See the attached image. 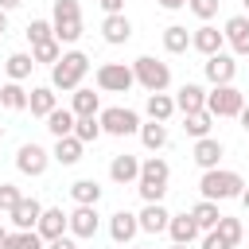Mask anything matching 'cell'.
<instances>
[{"instance_id":"cell-1","label":"cell","mask_w":249,"mask_h":249,"mask_svg":"<svg viewBox=\"0 0 249 249\" xmlns=\"http://www.w3.org/2000/svg\"><path fill=\"white\" fill-rule=\"evenodd\" d=\"M198 191H202V198H210V202H226V198H241V191H245V179H241L237 171L214 167V171H202V179H198Z\"/></svg>"},{"instance_id":"cell-2","label":"cell","mask_w":249,"mask_h":249,"mask_svg":"<svg viewBox=\"0 0 249 249\" xmlns=\"http://www.w3.org/2000/svg\"><path fill=\"white\" fill-rule=\"evenodd\" d=\"M167 179H171V167H167V160H160V156H148V160L140 163V179H136V191H140V198H144V202H160V198L167 195Z\"/></svg>"},{"instance_id":"cell-3","label":"cell","mask_w":249,"mask_h":249,"mask_svg":"<svg viewBox=\"0 0 249 249\" xmlns=\"http://www.w3.org/2000/svg\"><path fill=\"white\" fill-rule=\"evenodd\" d=\"M86 70H89V58L82 54V51H66L54 66H51V89H78L82 86V78H86Z\"/></svg>"},{"instance_id":"cell-4","label":"cell","mask_w":249,"mask_h":249,"mask_svg":"<svg viewBox=\"0 0 249 249\" xmlns=\"http://www.w3.org/2000/svg\"><path fill=\"white\" fill-rule=\"evenodd\" d=\"M51 27H54L58 43H78L82 39V8H78V0H54Z\"/></svg>"},{"instance_id":"cell-5","label":"cell","mask_w":249,"mask_h":249,"mask_svg":"<svg viewBox=\"0 0 249 249\" xmlns=\"http://www.w3.org/2000/svg\"><path fill=\"white\" fill-rule=\"evenodd\" d=\"M132 74H136V86H144L148 93H163L171 86V66L160 62V58H152V54H140L132 62Z\"/></svg>"},{"instance_id":"cell-6","label":"cell","mask_w":249,"mask_h":249,"mask_svg":"<svg viewBox=\"0 0 249 249\" xmlns=\"http://www.w3.org/2000/svg\"><path fill=\"white\" fill-rule=\"evenodd\" d=\"M245 109V93L237 86H214L206 93V113L210 117H241Z\"/></svg>"},{"instance_id":"cell-7","label":"cell","mask_w":249,"mask_h":249,"mask_svg":"<svg viewBox=\"0 0 249 249\" xmlns=\"http://www.w3.org/2000/svg\"><path fill=\"white\" fill-rule=\"evenodd\" d=\"M97 86H101L105 93H128V89L136 86V74H132V66H124V62H101V66H97Z\"/></svg>"},{"instance_id":"cell-8","label":"cell","mask_w":249,"mask_h":249,"mask_svg":"<svg viewBox=\"0 0 249 249\" xmlns=\"http://www.w3.org/2000/svg\"><path fill=\"white\" fill-rule=\"evenodd\" d=\"M97 121H101V132H109V136H132V132H140V117L132 109H121V105L101 109Z\"/></svg>"},{"instance_id":"cell-9","label":"cell","mask_w":249,"mask_h":249,"mask_svg":"<svg viewBox=\"0 0 249 249\" xmlns=\"http://www.w3.org/2000/svg\"><path fill=\"white\" fill-rule=\"evenodd\" d=\"M47 163H51V152H47L43 144H35V140H31V144H19V152H16V167H19L23 175L35 179V175L47 171Z\"/></svg>"},{"instance_id":"cell-10","label":"cell","mask_w":249,"mask_h":249,"mask_svg":"<svg viewBox=\"0 0 249 249\" xmlns=\"http://www.w3.org/2000/svg\"><path fill=\"white\" fill-rule=\"evenodd\" d=\"M202 70H206V82H210V86H233L237 62H233V54L218 51V54H210V58L202 62Z\"/></svg>"},{"instance_id":"cell-11","label":"cell","mask_w":249,"mask_h":249,"mask_svg":"<svg viewBox=\"0 0 249 249\" xmlns=\"http://www.w3.org/2000/svg\"><path fill=\"white\" fill-rule=\"evenodd\" d=\"M35 233H39L43 241H58V237H66V233H70V214H62L58 206L43 210V218H39Z\"/></svg>"},{"instance_id":"cell-12","label":"cell","mask_w":249,"mask_h":249,"mask_svg":"<svg viewBox=\"0 0 249 249\" xmlns=\"http://www.w3.org/2000/svg\"><path fill=\"white\" fill-rule=\"evenodd\" d=\"M140 163H144V160H136L132 152H121V156H113V163H109V179L121 183V187H128V183L140 179Z\"/></svg>"},{"instance_id":"cell-13","label":"cell","mask_w":249,"mask_h":249,"mask_svg":"<svg viewBox=\"0 0 249 249\" xmlns=\"http://www.w3.org/2000/svg\"><path fill=\"white\" fill-rule=\"evenodd\" d=\"M136 233H140V218H136L132 210H117V214L109 218V237H113L117 245H128Z\"/></svg>"},{"instance_id":"cell-14","label":"cell","mask_w":249,"mask_h":249,"mask_svg":"<svg viewBox=\"0 0 249 249\" xmlns=\"http://www.w3.org/2000/svg\"><path fill=\"white\" fill-rule=\"evenodd\" d=\"M191 47H195L198 54H206V58H210V54H218V51L226 47V35H222L218 27H210V23H202V27H195V31H191Z\"/></svg>"},{"instance_id":"cell-15","label":"cell","mask_w":249,"mask_h":249,"mask_svg":"<svg viewBox=\"0 0 249 249\" xmlns=\"http://www.w3.org/2000/svg\"><path fill=\"white\" fill-rule=\"evenodd\" d=\"M175 109L187 117V113H202L206 109V89L198 86V82H183L179 86V93H175Z\"/></svg>"},{"instance_id":"cell-16","label":"cell","mask_w":249,"mask_h":249,"mask_svg":"<svg viewBox=\"0 0 249 249\" xmlns=\"http://www.w3.org/2000/svg\"><path fill=\"white\" fill-rule=\"evenodd\" d=\"M222 35H226L233 54H249V16H230Z\"/></svg>"},{"instance_id":"cell-17","label":"cell","mask_w":249,"mask_h":249,"mask_svg":"<svg viewBox=\"0 0 249 249\" xmlns=\"http://www.w3.org/2000/svg\"><path fill=\"white\" fill-rule=\"evenodd\" d=\"M101 39L113 43V47L128 43V39H132V19H128L124 12H121V16H105V19H101Z\"/></svg>"},{"instance_id":"cell-18","label":"cell","mask_w":249,"mask_h":249,"mask_svg":"<svg viewBox=\"0 0 249 249\" xmlns=\"http://www.w3.org/2000/svg\"><path fill=\"white\" fill-rule=\"evenodd\" d=\"M222 152H226V148H222V140L202 136V140H195V152H191V156H195V163H198L202 171H214V167L222 163Z\"/></svg>"},{"instance_id":"cell-19","label":"cell","mask_w":249,"mask_h":249,"mask_svg":"<svg viewBox=\"0 0 249 249\" xmlns=\"http://www.w3.org/2000/svg\"><path fill=\"white\" fill-rule=\"evenodd\" d=\"M43 210H47V206H43L39 198H23L8 218H12V226H16V230H35V226H39V218H43Z\"/></svg>"},{"instance_id":"cell-20","label":"cell","mask_w":249,"mask_h":249,"mask_svg":"<svg viewBox=\"0 0 249 249\" xmlns=\"http://www.w3.org/2000/svg\"><path fill=\"white\" fill-rule=\"evenodd\" d=\"M97 233V206H74L70 210V237H93Z\"/></svg>"},{"instance_id":"cell-21","label":"cell","mask_w":249,"mask_h":249,"mask_svg":"<svg viewBox=\"0 0 249 249\" xmlns=\"http://www.w3.org/2000/svg\"><path fill=\"white\" fill-rule=\"evenodd\" d=\"M167 233H171V245H191L202 230H198V222H195V218H191V210H187V214H171Z\"/></svg>"},{"instance_id":"cell-22","label":"cell","mask_w":249,"mask_h":249,"mask_svg":"<svg viewBox=\"0 0 249 249\" xmlns=\"http://www.w3.org/2000/svg\"><path fill=\"white\" fill-rule=\"evenodd\" d=\"M136 218H140V230H144V233H163V230L171 226V214H167L160 202H144V210H140Z\"/></svg>"},{"instance_id":"cell-23","label":"cell","mask_w":249,"mask_h":249,"mask_svg":"<svg viewBox=\"0 0 249 249\" xmlns=\"http://www.w3.org/2000/svg\"><path fill=\"white\" fill-rule=\"evenodd\" d=\"M27 109H31V117H51L54 109H58V101H54V89L51 86H35L31 89V97H27Z\"/></svg>"},{"instance_id":"cell-24","label":"cell","mask_w":249,"mask_h":249,"mask_svg":"<svg viewBox=\"0 0 249 249\" xmlns=\"http://www.w3.org/2000/svg\"><path fill=\"white\" fill-rule=\"evenodd\" d=\"M70 113H74V117H97V113H101V97H97L93 89L78 86L74 97H70Z\"/></svg>"},{"instance_id":"cell-25","label":"cell","mask_w":249,"mask_h":249,"mask_svg":"<svg viewBox=\"0 0 249 249\" xmlns=\"http://www.w3.org/2000/svg\"><path fill=\"white\" fill-rule=\"evenodd\" d=\"M82 140L78 136H62V140H54V152H51V160L54 163H62V167H74L78 160H82Z\"/></svg>"},{"instance_id":"cell-26","label":"cell","mask_w":249,"mask_h":249,"mask_svg":"<svg viewBox=\"0 0 249 249\" xmlns=\"http://www.w3.org/2000/svg\"><path fill=\"white\" fill-rule=\"evenodd\" d=\"M191 218L198 222V230H202V233H210V230H218V222H222V210H218V202L202 198V202H195V206H191Z\"/></svg>"},{"instance_id":"cell-27","label":"cell","mask_w":249,"mask_h":249,"mask_svg":"<svg viewBox=\"0 0 249 249\" xmlns=\"http://www.w3.org/2000/svg\"><path fill=\"white\" fill-rule=\"evenodd\" d=\"M31 70H35V58H31V54H23V51L8 54V62H4L8 82H23V78H31Z\"/></svg>"},{"instance_id":"cell-28","label":"cell","mask_w":249,"mask_h":249,"mask_svg":"<svg viewBox=\"0 0 249 249\" xmlns=\"http://www.w3.org/2000/svg\"><path fill=\"white\" fill-rule=\"evenodd\" d=\"M187 47H191V31H187L183 23L163 27V51H167V54H183Z\"/></svg>"},{"instance_id":"cell-29","label":"cell","mask_w":249,"mask_h":249,"mask_svg":"<svg viewBox=\"0 0 249 249\" xmlns=\"http://www.w3.org/2000/svg\"><path fill=\"white\" fill-rule=\"evenodd\" d=\"M70 198H74L78 206H97V198H101L97 179H78V183H70Z\"/></svg>"},{"instance_id":"cell-30","label":"cell","mask_w":249,"mask_h":249,"mask_svg":"<svg viewBox=\"0 0 249 249\" xmlns=\"http://www.w3.org/2000/svg\"><path fill=\"white\" fill-rule=\"evenodd\" d=\"M27 97H31V93H27L19 82H4V86H0V105H4V109H12V113L27 109Z\"/></svg>"},{"instance_id":"cell-31","label":"cell","mask_w":249,"mask_h":249,"mask_svg":"<svg viewBox=\"0 0 249 249\" xmlns=\"http://www.w3.org/2000/svg\"><path fill=\"white\" fill-rule=\"evenodd\" d=\"M171 113H179L171 93H148V117H152V121H160V124H163Z\"/></svg>"},{"instance_id":"cell-32","label":"cell","mask_w":249,"mask_h":249,"mask_svg":"<svg viewBox=\"0 0 249 249\" xmlns=\"http://www.w3.org/2000/svg\"><path fill=\"white\" fill-rule=\"evenodd\" d=\"M74 121H78V117H74L70 109H54V113L47 117V128H51L54 140H62V136H74Z\"/></svg>"},{"instance_id":"cell-33","label":"cell","mask_w":249,"mask_h":249,"mask_svg":"<svg viewBox=\"0 0 249 249\" xmlns=\"http://www.w3.org/2000/svg\"><path fill=\"white\" fill-rule=\"evenodd\" d=\"M210 124H214V117L202 109V113H187L183 117V132L187 136H195V140H202V136H210Z\"/></svg>"},{"instance_id":"cell-34","label":"cell","mask_w":249,"mask_h":249,"mask_svg":"<svg viewBox=\"0 0 249 249\" xmlns=\"http://www.w3.org/2000/svg\"><path fill=\"white\" fill-rule=\"evenodd\" d=\"M140 140H144V148H148V152H160V148L167 144V128H163L160 121H152V124H140Z\"/></svg>"},{"instance_id":"cell-35","label":"cell","mask_w":249,"mask_h":249,"mask_svg":"<svg viewBox=\"0 0 249 249\" xmlns=\"http://www.w3.org/2000/svg\"><path fill=\"white\" fill-rule=\"evenodd\" d=\"M31 58H35V66H39V62H47V66H54V62L62 58V43H58V39H47V43H39V47H31Z\"/></svg>"},{"instance_id":"cell-36","label":"cell","mask_w":249,"mask_h":249,"mask_svg":"<svg viewBox=\"0 0 249 249\" xmlns=\"http://www.w3.org/2000/svg\"><path fill=\"white\" fill-rule=\"evenodd\" d=\"M4 249H43V237L35 230H16V233H8Z\"/></svg>"},{"instance_id":"cell-37","label":"cell","mask_w":249,"mask_h":249,"mask_svg":"<svg viewBox=\"0 0 249 249\" xmlns=\"http://www.w3.org/2000/svg\"><path fill=\"white\" fill-rule=\"evenodd\" d=\"M74 136H78L82 144H93V140L101 136V121H97V117H78V121H74Z\"/></svg>"},{"instance_id":"cell-38","label":"cell","mask_w":249,"mask_h":249,"mask_svg":"<svg viewBox=\"0 0 249 249\" xmlns=\"http://www.w3.org/2000/svg\"><path fill=\"white\" fill-rule=\"evenodd\" d=\"M27 39H31V47H39V43L54 39V27H51V19H31V23H27Z\"/></svg>"},{"instance_id":"cell-39","label":"cell","mask_w":249,"mask_h":249,"mask_svg":"<svg viewBox=\"0 0 249 249\" xmlns=\"http://www.w3.org/2000/svg\"><path fill=\"white\" fill-rule=\"evenodd\" d=\"M218 233H222V237H226V241L237 249V245H241V218H226V214H222V222H218Z\"/></svg>"},{"instance_id":"cell-40","label":"cell","mask_w":249,"mask_h":249,"mask_svg":"<svg viewBox=\"0 0 249 249\" xmlns=\"http://www.w3.org/2000/svg\"><path fill=\"white\" fill-rule=\"evenodd\" d=\"M218 4H222V0H187V8H191L202 23H210V19L218 16Z\"/></svg>"},{"instance_id":"cell-41","label":"cell","mask_w":249,"mask_h":249,"mask_svg":"<svg viewBox=\"0 0 249 249\" xmlns=\"http://www.w3.org/2000/svg\"><path fill=\"white\" fill-rule=\"evenodd\" d=\"M19 202H23L19 187H12V183H0V210H8V214H12V210H16Z\"/></svg>"},{"instance_id":"cell-42","label":"cell","mask_w":249,"mask_h":249,"mask_svg":"<svg viewBox=\"0 0 249 249\" xmlns=\"http://www.w3.org/2000/svg\"><path fill=\"white\" fill-rule=\"evenodd\" d=\"M202 249H233V245H230L218 230H210V233H202Z\"/></svg>"},{"instance_id":"cell-43","label":"cell","mask_w":249,"mask_h":249,"mask_svg":"<svg viewBox=\"0 0 249 249\" xmlns=\"http://www.w3.org/2000/svg\"><path fill=\"white\" fill-rule=\"evenodd\" d=\"M101 8H105V16H121L124 12V0H97Z\"/></svg>"},{"instance_id":"cell-44","label":"cell","mask_w":249,"mask_h":249,"mask_svg":"<svg viewBox=\"0 0 249 249\" xmlns=\"http://www.w3.org/2000/svg\"><path fill=\"white\" fill-rule=\"evenodd\" d=\"M47 249H78L74 237H58V241H47Z\"/></svg>"},{"instance_id":"cell-45","label":"cell","mask_w":249,"mask_h":249,"mask_svg":"<svg viewBox=\"0 0 249 249\" xmlns=\"http://www.w3.org/2000/svg\"><path fill=\"white\" fill-rule=\"evenodd\" d=\"M160 8H167V12H175V8H187V0H160Z\"/></svg>"},{"instance_id":"cell-46","label":"cell","mask_w":249,"mask_h":249,"mask_svg":"<svg viewBox=\"0 0 249 249\" xmlns=\"http://www.w3.org/2000/svg\"><path fill=\"white\" fill-rule=\"evenodd\" d=\"M23 0H0V12H12V8H19Z\"/></svg>"},{"instance_id":"cell-47","label":"cell","mask_w":249,"mask_h":249,"mask_svg":"<svg viewBox=\"0 0 249 249\" xmlns=\"http://www.w3.org/2000/svg\"><path fill=\"white\" fill-rule=\"evenodd\" d=\"M237 121H241V128H245V132H249V105H245V109H241V117H237Z\"/></svg>"},{"instance_id":"cell-48","label":"cell","mask_w":249,"mask_h":249,"mask_svg":"<svg viewBox=\"0 0 249 249\" xmlns=\"http://www.w3.org/2000/svg\"><path fill=\"white\" fill-rule=\"evenodd\" d=\"M241 206H245V214H249V187L241 191Z\"/></svg>"},{"instance_id":"cell-49","label":"cell","mask_w":249,"mask_h":249,"mask_svg":"<svg viewBox=\"0 0 249 249\" xmlns=\"http://www.w3.org/2000/svg\"><path fill=\"white\" fill-rule=\"evenodd\" d=\"M8 31V12H0V35Z\"/></svg>"},{"instance_id":"cell-50","label":"cell","mask_w":249,"mask_h":249,"mask_svg":"<svg viewBox=\"0 0 249 249\" xmlns=\"http://www.w3.org/2000/svg\"><path fill=\"white\" fill-rule=\"evenodd\" d=\"M4 241H8V230H4V226H0V249H4Z\"/></svg>"},{"instance_id":"cell-51","label":"cell","mask_w":249,"mask_h":249,"mask_svg":"<svg viewBox=\"0 0 249 249\" xmlns=\"http://www.w3.org/2000/svg\"><path fill=\"white\" fill-rule=\"evenodd\" d=\"M171 249H191V245H171Z\"/></svg>"},{"instance_id":"cell-52","label":"cell","mask_w":249,"mask_h":249,"mask_svg":"<svg viewBox=\"0 0 249 249\" xmlns=\"http://www.w3.org/2000/svg\"><path fill=\"white\" fill-rule=\"evenodd\" d=\"M241 4H245V16H249V0H241Z\"/></svg>"},{"instance_id":"cell-53","label":"cell","mask_w":249,"mask_h":249,"mask_svg":"<svg viewBox=\"0 0 249 249\" xmlns=\"http://www.w3.org/2000/svg\"><path fill=\"white\" fill-rule=\"evenodd\" d=\"M0 140H4V124H0Z\"/></svg>"},{"instance_id":"cell-54","label":"cell","mask_w":249,"mask_h":249,"mask_svg":"<svg viewBox=\"0 0 249 249\" xmlns=\"http://www.w3.org/2000/svg\"><path fill=\"white\" fill-rule=\"evenodd\" d=\"M136 249H144V245H136Z\"/></svg>"},{"instance_id":"cell-55","label":"cell","mask_w":249,"mask_h":249,"mask_svg":"<svg viewBox=\"0 0 249 249\" xmlns=\"http://www.w3.org/2000/svg\"><path fill=\"white\" fill-rule=\"evenodd\" d=\"M0 86H4V82H0Z\"/></svg>"}]
</instances>
